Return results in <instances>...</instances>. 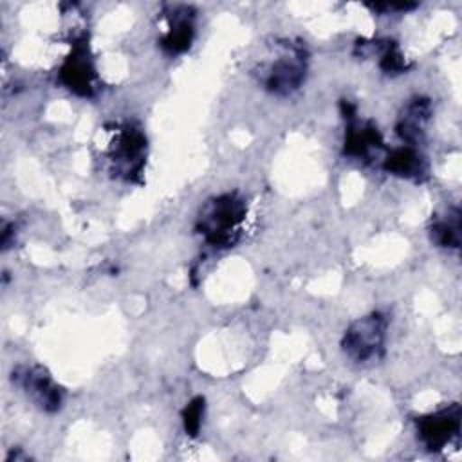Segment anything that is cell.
Wrapping results in <instances>:
<instances>
[{"label":"cell","instance_id":"1","mask_svg":"<svg viewBox=\"0 0 462 462\" xmlns=\"http://www.w3.org/2000/svg\"><path fill=\"white\" fill-rule=\"evenodd\" d=\"M245 215L244 200L227 193L218 197L215 202L208 206V209L200 217V233H204L209 244L217 245H231L235 242V233L242 224Z\"/></svg>","mask_w":462,"mask_h":462},{"label":"cell","instance_id":"2","mask_svg":"<svg viewBox=\"0 0 462 462\" xmlns=\"http://www.w3.org/2000/svg\"><path fill=\"white\" fill-rule=\"evenodd\" d=\"M386 321L381 314H372L357 319L345 332L343 348L345 352L359 363L375 359L384 345Z\"/></svg>","mask_w":462,"mask_h":462},{"label":"cell","instance_id":"3","mask_svg":"<svg viewBox=\"0 0 462 462\" xmlns=\"http://www.w3.org/2000/svg\"><path fill=\"white\" fill-rule=\"evenodd\" d=\"M460 430V408L455 404L451 408L439 410L417 420V431L420 440L430 451L442 449Z\"/></svg>","mask_w":462,"mask_h":462},{"label":"cell","instance_id":"4","mask_svg":"<svg viewBox=\"0 0 462 462\" xmlns=\"http://www.w3.org/2000/svg\"><path fill=\"white\" fill-rule=\"evenodd\" d=\"M305 76V63L301 52L285 54L280 60H276L265 76V87L276 94H289L296 90Z\"/></svg>","mask_w":462,"mask_h":462},{"label":"cell","instance_id":"5","mask_svg":"<svg viewBox=\"0 0 462 462\" xmlns=\"http://www.w3.org/2000/svg\"><path fill=\"white\" fill-rule=\"evenodd\" d=\"M14 375V374H13ZM22 388L31 395V399L45 411H54L61 404V393L51 377L40 368H25L23 374L14 375Z\"/></svg>","mask_w":462,"mask_h":462},{"label":"cell","instance_id":"6","mask_svg":"<svg viewBox=\"0 0 462 462\" xmlns=\"http://www.w3.org/2000/svg\"><path fill=\"white\" fill-rule=\"evenodd\" d=\"M61 81L74 92L88 96L94 88V67L87 54L85 45H76L72 54L63 63L61 70Z\"/></svg>","mask_w":462,"mask_h":462},{"label":"cell","instance_id":"7","mask_svg":"<svg viewBox=\"0 0 462 462\" xmlns=\"http://www.w3.org/2000/svg\"><path fill=\"white\" fill-rule=\"evenodd\" d=\"M377 146H381V135L377 128L370 125H359V123L350 125L345 139V152L348 155L366 157Z\"/></svg>","mask_w":462,"mask_h":462},{"label":"cell","instance_id":"8","mask_svg":"<svg viewBox=\"0 0 462 462\" xmlns=\"http://www.w3.org/2000/svg\"><path fill=\"white\" fill-rule=\"evenodd\" d=\"M384 168L390 173L401 177H419L420 173H424V161L419 152L410 146H402L390 152V155L384 159Z\"/></svg>","mask_w":462,"mask_h":462},{"label":"cell","instance_id":"9","mask_svg":"<svg viewBox=\"0 0 462 462\" xmlns=\"http://www.w3.org/2000/svg\"><path fill=\"white\" fill-rule=\"evenodd\" d=\"M428 114H430V105L428 101L424 99H415L413 103H410L406 106V112L402 114L401 121H399V134L402 139H406L408 143H413L419 139L422 128H424V123L428 119Z\"/></svg>","mask_w":462,"mask_h":462},{"label":"cell","instance_id":"10","mask_svg":"<svg viewBox=\"0 0 462 462\" xmlns=\"http://www.w3.org/2000/svg\"><path fill=\"white\" fill-rule=\"evenodd\" d=\"M193 36V25L189 22L188 11L170 16V31L162 38V47L170 52H182L189 47Z\"/></svg>","mask_w":462,"mask_h":462},{"label":"cell","instance_id":"11","mask_svg":"<svg viewBox=\"0 0 462 462\" xmlns=\"http://www.w3.org/2000/svg\"><path fill=\"white\" fill-rule=\"evenodd\" d=\"M433 240L442 247H458V217L453 220H440L431 229Z\"/></svg>","mask_w":462,"mask_h":462},{"label":"cell","instance_id":"12","mask_svg":"<svg viewBox=\"0 0 462 462\" xmlns=\"http://www.w3.org/2000/svg\"><path fill=\"white\" fill-rule=\"evenodd\" d=\"M202 415H204V399L202 397H197L193 399L184 413H182V420H184V430L189 433V435H197L199 430H200V424H202Z\"/></svg>","mask_w":462,"mask_h":462}]
</instances>
